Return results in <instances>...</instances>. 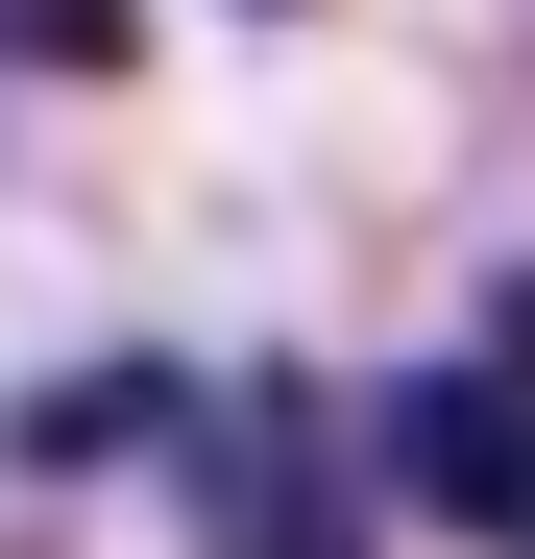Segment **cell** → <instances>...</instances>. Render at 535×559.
<instances>
[{
	"label": "cell",
	"instance_id": "cell-1",
	"mask_svg": "<svg viewBox=\"0 0 535 559\" xmlns=\"http://www.w3.org/2000/svg\"><path fill=\"white\" fill-rule=\"evenodd\" d=\"M195 559H366V438H341L293 365L195 390Z\"/></svg>",
	"mask_w": 535,
	"mask_h": 559
},
{
	"label": "cell",
	"instance_id": "cell-2",
	"mask_svg": "<svg viewBox=\"0 0 535 559\" xmlns=\"http://www.w3.org/2000/svg\"><path fill=\"white\" fill-rule=\"evenodd\" d=\"M390 487H414L438 535L535 559V293H487V341H463V365H438V390L390 414Z\"/></svg>",
	"mask_w": 535,
	"mask_h": 559
},
{
	"label": "cell",
	"instance_id": "cell-3",
	"mask_svg": "<svg viewBox=\"0 0 535 559\" xmlns=\"http://www.w3.org/2000/svg\"><path fill=\"white\" fill-rule=\"evenodd\" d=\"M195 390L170 365H73V390H25V462H98V438H170Z\"/></svg>",
	"mask_w": 535,
	"mask_h": 559
},
{
	"label": "cell",
	"instance_id": "cell-4",
	"mask_svg": "<svg viewBox=\"0 0 535 559\" xmlns=\"http://www.w3.org/2000/svg\"><path fill=\"white\" fill-rule=\"evenodd\" d=\"M0 73H122V0H0Z\"/></svg>",
	"mask_w": 535,
	"mask_h": 559
}]
</instances>
